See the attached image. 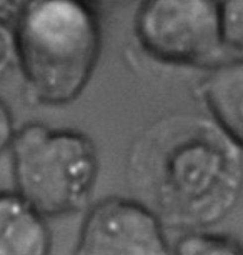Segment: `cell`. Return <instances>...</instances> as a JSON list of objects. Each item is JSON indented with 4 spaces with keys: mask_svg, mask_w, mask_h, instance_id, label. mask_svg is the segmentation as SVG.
<instances>
[{
    "mask_svg": "<svg viewBox=\"0 0 243 255\" xmlns=\"http://www.w3.org/2000/svg\"><path fill=\"white\" fill-rule=\"evenodd\" d=\"M37 2L40 0H0V22L15 27Z\"/></svg>",
    "mask_w": 243,
    "mask_h": 255,
    "instance_id": "8fae6325",
    "label": "cell"
},
{
    "mask_svg": "<svg viewBox=\"0 0 243 255\" xmlns=\"http://www.w3.org/2000/svg\"><path fill=\"white\" fill-rule=\"evenodd\" d=\"M171 254L177 255H243V242L228 234L212 229L187 230L171 244Z\"/></svg>",
    "mask_w": 243,
    "mask_h": 255,
    "instance_id": "ba28073f",
    "label": "cell"
},
{
    "mask_svg": "<svg viewBox=\"0 0 243 255\" xmlns=\"http://www.w3.org/2000/svg\"><path fill=\"white\" fill-rule=\"evenodd\" d=\"M125 174L165 229H213L242 199L243 150L208 112H168L135 137Z\"/></svg>",
    "mask_w": 243,
    "mask_h": 255,
    "instance_id": "6da1fadb",
    "label": "cell"
},
{
    "mask_svg": "<svg viewBox=\"0 0 243 255\" xmlns=\"http://www.w3.org/2000/svg\"><path fill=\"white\" fill-rule=\"evenodd\" d=\"M222 20L225 45L243 52V0H222Z\"/></svg>",
    "mask_w": 243,
    "mask_h": 255,
    "instance_id": "9c48e42d",
    "label": "cell"
},
{
    "mask_svg": "<svg viewBox=\"0 0 243 255\" xmlns=\"http://www.w3.org/2000/svg\"><path fill=\"white\" fill-rule=\"evenodd\" d=\"M18 69L15 28L5 22H0V84Z\"/></svg>",
    "mask_w": 243,
    "mask_h": 255,
    "instance_id": "30bf717a",
    "label": "cell"
},
{
    "mask_svg": "<svg viewBox=\"0 0 243 255\" xmlns=\"http://www.w3.org/2000/svg\"><path fill=\"white\" fill-rule=\"evenodd\" d=\"M79 255H166L171 244L157 214L137 197L95 202L79 229Z\"/></svg>",
    "mask_w": 243,
    "mask_h": 255,
    "instance_id": "5b68a950",
    "label": "cell"
},
{
    "mask_svg": "<svg viewBox=\"0 0 243 255\" xmlns=\"http://www.w3.org/2000/svg\"><path fill=\"white\" fill-rule=\"evenodd\" d=\"M50 250L45 215L15 189L0 190V255H47Z\"/></svg>",
    "mask_w": 243,
    "mask_h": 255,
    "instance_id": "8992f818",
    "label": "cell"
},
{
    "mask_svg": "<svg viewBox=\"0 0 243 255\" xmlns=\"http://www.w3.org/2000/svg\"><path fill=\"white\" fill-rule=\"evenodd\" d=\"M8 152L15 190L47 219L77 214L88 205L100 157L87 133L28 122L17 128Z\"/></svg>",
    "mask_w": 243,
    "mask_h": 255,
    "instance_id": "3957f363",
    "label": "cell"
},
{
    "mask_svg": "<svg viewBox=\"0 0 243 255\" xmlns=\"http://www.w3.org/2000/svg\"><path fill=\"white\" fill-rule=\"evenodd\" d=\"M200 95L207 112L243 150V57L208 67Z\"/></svg>",
    "mask_w": 243,
    "mask_h": 255,
    "instance_id": "52a82bcc",
    "label": "cell"
},
{
    "mask_svg": "<svg viewBox=\"0 0 243 255\" xmlns=\"http://www.w3.org/2000/svg\"><path fill=\"white\" fill-rule=\"evenodd\" d=\"M93 2H95V3H97V2H98V0H93Z\"/></svg>",
    "mask_w": 243,
    "mask_h": 255,
    "instance_id": "4fadbf2b",
    "label": "cell"
},
{
    "mask_svg": "<svg viewBox=\"0 0 243 255\" xmlns=\"http://www.w3.org/2000/svg\"><path fill=\"white\" fill-rule=\"evenodd\" d=\"M15 117L5 100L0 99V155L10 148V143L15 137Z\"/></svg>",
    "mask_w": 243,
    "mask_h": 255,
    "instance_id": "7c38bea8",
    "label": "cell"
},
{
    "mask_svg": "<svg viewBox=\"0 0 243 255\" xmlns=\"http://www.w3.org/2000/svg\"><path fill=\"white\" fill-rule=\"evenodd\" d=\"M18 70L35 104L77 100L92 80L103 49L93 0H40L15 27Z\"/></svg>",
    "mask_w": 243,
    "mask_h": 255,
    "instance_id": "7a4b0ae2",
    "label": "cell"
},
{
    "mask_svg": "<svg viewBox=\"0 0 243 255\" xmlns=\"http://www.w3.org/2000/svg\"><path fill=\"white\" fill-rule=\"evenodd\" d=\"M133 30L147 55L168 65L208 69L227 47L222 0H140Z\"/></svg>",
    "mask_w": 243,
    "mask_h": 255,
    "instance_id": "277c9868",
    "label": "cell"
}]
</instances>
